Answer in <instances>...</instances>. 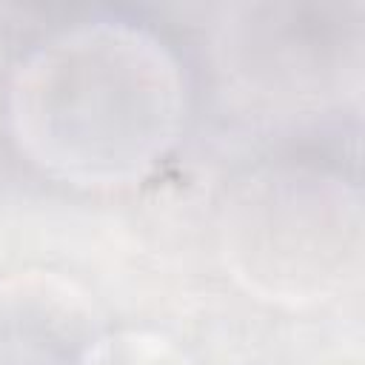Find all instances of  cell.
<instances>
[{"label": "cell", "instance_id": "obj_1", "mask_svg": "<svg viewBox=\"0 0 365 365\" xmlns=\"http://www.w3.org/2000/svg\"><path fill=\"white\" fill-rule=\"evenodd\" d=\"M14 123L46 168L83 182H120L174 140L180 77L154 40L111 26L83 29L20 71Z\"/></svg>", "mask_w": 365, "mask_h": 365}, {"label": "cell", "instance_id": "obj_3", "mask_svg": "<svg viewBox=\"0 0 365 365\" xmlns=\"http://www.w3.org/2000/svg\"><path fill=\"white\" fill-rule=\"evenodd\" d=\"M103 342L86 294L54 274L0 282V365H86Z\"/></svg>", "mask_w": 365, "mask_h": 365}, {"label": "cell", "instance_id": "obj_4", "mask_svg": "<svg viewBox=\"0 0 365 365\" xmlns=\"http://www.w3.org/2000/svg\"><path fill=\"white\" fill-rule=\"evenodd\" d=\"M86 365H188L168 342L148 334H120L103 339Z\"/></svg>", "mask_w": 365, "mask_h": 365}, {"label": "cell", "instance_id": "obj_2", "mask_svg": "<svg viewBox=\"0 0 365 365\" xmlns=\"http://www.w3.org/2000/svg\"><path fill=\"white\" fill-rule=\"evenodd\" d=\"M234 225L240 274L271 294L308 297L345 262L351 208L325 182L254 185Z\"/></svg>", "mask_w": 365, "mask_h": 365}]
</instances>
